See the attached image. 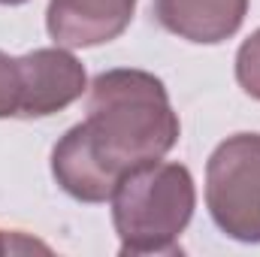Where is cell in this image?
Here are the masks:
<instances>
[{
  "instance_id": "1",
  "label": "cell",
  "mask_w": 260,
  "mask_h": 257,
  "mask_svg": "<svg viewBox=\"0 0 260 257\" xmlns=\"http://www.w3.org/2000/svg\"><path fill=\"white\" fill-rule=\"evenodd\" d=\"M85 112L52 148V176L79 203L112 200L124 176L164 160L182 133L164 82L133 67L94 76Z\"/></svg>"
},
{
  "instance_id": "2",
  "label": "cell",
  "mask_w": 260,
  "mask_h": 257,
  "mask_svg": "<svg viewBox=\"0 0 260 257\" xmlns=\"http://www.w3.org/2000/svg\"><path fill=\"white\" fill-rule=\"evenodd\" d=\"M197 188L185 164L154 160L130 176L112 194V224L118 233V254H176L179 236L194 218Z\"/></svg>"
},
{
  "instance_id": "3",
  "label": "cell",
  "mask_w": 260,
  "mask_h": 257,
  "mask_svg": "<svg viewBox=\"0 0 260 257\" xmlns=\"http://www.w3.org/2000/svg\"><path fill=\"white\" fill-rule=\"evenodd\" d=\"M206 206L224 236L260 242V133L227 136L209 154Z\"/></svg>"
},
{
  "instance_id": "4",
  "label": "cell",
  "mask_w": 260,
  "mask_h": 257,
  "mask_svg": "<svg viewBox=\"0 0 260 257\" xmlns=\"http://www.w3.org/2000/svg\"><path fill=\"white\" fill-rule=\"evenodd\" d=\"M24 79V106L21 118H46L67 106H73L85 88L88 76L82 61L61 46L55 49H34L18 58Z\"/></svg>"
},
{
  "instance_id": "5",
  "label": "cell",
  "mask_w": 260,
  "mask_h": 257,
  "mask_svg": "<svg viewBox=\"0 0 260 257\" xmlns=\"http://www.w3.org/2000/svg\"><path fill=\"white\" fill-rule=\"evenodd\" d=\"M133 12L136 0H49L46 30L64 49H94L118 40Z\"/></svg>"
},
{
  "instance_id": "6",
  "label": "cell",
  "mask_w": 260,
  "mask_h": 257,
  "mask_svg": "<svg viewBox=\"0 0 260 257\" xmlns=\"http://www.w3.org/2000/svg\"><path fill=\"white\" fill-rule=\"evenodd\" d=\"M164 30L197 46H218L239 34L248 0H151Z\"/></svg>"
},
{
  "instance_id": "7",
  "label": "cell",
  "mask_w": 260,
  "mask_h": 257,
  "mask_svg": "<svg viewBox=\"0 0 260 257\" xmlns=\"http://www.w3.org/2000/svg\"><path fill=\"white\" fill-rule=\"evenodd\" d=\"M21 106H24L21 61L0 52V118H21Z\"/></svg>"
},
{
  "instance_id": "8",
  "label": "cell",
  "mask_w": 260,
  "mask_h": 257,
  "mask_svg": "<svg viewBox=\"0 0 260 257\" xmlns=\"http://www.w3.org/2000/svg\"><path fill=\"white\" fill-rule=\"evenodd\" d=\"M236 82L248 97L260 100V27L236 52Z\"/></svg>"
},
{
  "instance_id": "9",
  "label": "cell",
  "mask_w": 260,
  "mask_h": 257,
  "mask_svg": "<svg viewBox=\"0 0 260 257\" xmlns=\"http://www.w3.org/2000/svg\"><path fill=\"white\" fill-rule=\"evenodd\" d=\"M6 251H12V245H9V239H6V233L0 230V254H6Z\"/></svg>"
},
{
  "instance_id": "10",
  "label": "cell",
  "mask_w": 260,
  "mask_h": 257,
  "mask_svg": "<svg viewBox=\"0 0 260 257\" xmlns=\"http://www.w3.org/2000/svg\"><path fill=\"white\" fill-rule=\"evenodd\" d=\"M21 3H27V0H0V6H21Z\"/></svg>"
}]
</instances>
